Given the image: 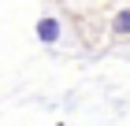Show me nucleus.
Masks as SVG:
<instances>
[{
  "instance_id": "f257e3e1",
  "label": "nucleus",
  "mask_w": 130,
  "mask_h": 126,
  "mask_svg": "<svg viewBox=\"0 0 130 126\" xmlns=\"http://www.w3.org/2000/svg\"><path fill=\"white\" fill-rule=\"evenodd\" d=\"M60 37H63V26H60L56 15L37 19V41H41V45H60Z\"/></svg>"
},
{
  "instance_id": "f03ea898",
  "label": "nucleus",
  "mask_w": 130,
  "mask_h": 126,
  "mask_svg": "<svg viewBox=\"0 0 130 126\" xmlns=\"http://www.w3.org/2000/svg\"><path fill=\"white\" fill-rule=\"evenodd\" d=\"M115 33H130V11H119L115 15Z\"/></svg>"
}]
</instances>
